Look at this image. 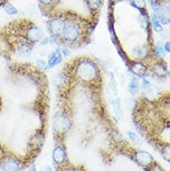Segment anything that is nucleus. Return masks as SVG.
<instances>
[{
	"label": "nucleus",
	"mask_w": 170,
	"mask_h": 171,
	"mask_svg": "<svg viewBox=\"0 0 170 171\" xmlns=\"http://www.w3.org/2000/svg\"><path fill=\"white\" fill-rule=\"evenodd\" d=\"M77 75L84 81H91L98 75V69L96 65L91 61L81 62L77 66Z\"/></svg>",
	"instance_id": "obj_1"
},
{
	"label": "nucleus",
	"mask_w": 170,
	"mask_h": 171,
	"mask_svg": "<svg viewBox=\"0 0 170 171\" xmlns=\"http://www.w3.org/2000/svg\"><path fill=\"white\" fill-rule=\"evenodd\" d=\"M82 34L81 27L75 22H69L65 24V27L61 33V36L64 41L68 43H74L78 41Z\"/></svg>",
	"instance_id": "obj_2"
},
{
	"label": "nucleus",
	"mask_w": 170,
	"mask_h": 171,
	"mask_svg": "<svg viewBox=\"0 0 170 171\" xmlns=\"http://www.w3.org/2000/svg\"><path fill=\"white\" fill-rule=\"evenodd\" d=\"M65 21L62 18H54L51 19L49 23V31L53 36H61V33L65 27Z\"/></svg>",
	"instance_id": "obj_3"
},
{
	"label": "nucleus",
	"mask_w": 170,
	"mask_h": 171,
	"mask_svg": "<svg viewBox=\"0 0 170 171\" xmlns=\"http://www.w3.org/2000/svg\"><path fill=\"white\" fill-rule=\"evenodd\" d=\"M25 37L29 42L36 43L43 37V31L35 25H31L26 29Z\"/></svg>",
	"instance_id": "obj_4"
},
{
	"label": "nucleus",
	"mask_w": 170,
	"mask_h": 171,
	"mask_svg": "<svg viewBox=\"0 0 170 171\" xmlns=\"http://www.w3.org/2000/svg\"><path fill=\"white\" fill-rule=\"evenodd\" d=\"M135 158L137 160V162L143 166V167H148L150 166L152 162H153V157L152 155L145 151H139L136 152L135 154Z\"/></svg>",
	"instance_id": "obj_5"
},
{
	"label": "nucleus",
	"mask_w": 170,
	"mask_h": 171,
	"mask_svg": "<svg viewBox=\"0 0 170 171\" xmlns=\"http://www.w3.org/2000/svg\"><path fill=\"white\" fill-rule=\"evenodd\" d=\"M2 170L20 171L19 161L14 158H7L5 160H2Z\"/></svg>",
	"instance_id": "obj_6"
},
{
	"label": "nucleus",
	"mask_w": 170,
	"mask_h": 171,
	"mask_svg": "<svg viewBox=\"0 0 170 171\" xmlns=\"http://www.w3.org/2000/svg\"><path fill=\"white\" fill-rule=\"evenodd\" d=\"M52 157H53V160H54L55 163L62 164L66 159V152H65L64 148L61 146V145H58L53 151Z\"/></svg>",
	"instance_id": "obj_7"
},
{
	"label": "nucleus",
	"mask_w": 170,
	"mask_h": 171,
	"mask_svg": "<svg viewBox=\"0 0 170 171\" xmlns=\"http://www.w3.org/2000/svg\"><path fill=\"white\" fill-rule=\"evenodd\" d=\"M61 49H56L55 51H53L49 57V61H48V65L49 68H53L57 65H59L61 62Z\"/></svg>",
	"instance_id": "obj_8"
},
{
	"label": "nucleus",
	"mask_w": 170,
	"mask_h": 171,
	"mask_svg": "<svg viewBox=\"0 0 170 171\" xmlns=\"http://www.w3.org/2000/svg\"><path fill=\"white\" fill-rule=\"evenodd\" d=\"M130 69H131L132 73L138 75L139 77L144 76L147 73V67L145 66V64H143L142 62H140V61L133 62L130 65Z\"/></svg>",
	"instance_id": "obj_9"
},
{
	"label": "nucleus",
	"mask_w": 170,
	"mask_h": 171,
	"mask_svg": "<svg viewBox=\"0 0 170 171\" xmlns=\"http://www.w3.org/2000/svg\"><path fill=\"white\" fill-rule=\"evenodd\" d=\"M152 71L159 77H166L168 74L167 66L162 62H156L152 66Z\"/></svg>",
	"instance_id": "obj_10"
},
{
	"label": "nucleus",
	"mask_w": 170,
	"mask_h": 171,
	"mask_svg": "<svg viewBox=\"0 0 170 171\" xmlns=\"http://www.w3.org/2000/svg\"><path fill=\"white\" fill-rule=\"evenodd\" d=\"M32 52V45L28 42H22L18 47V53L22 56H29Z\"/></svg>",
	"instance_id": "obj_11"
},
{
	"label": "nucleus",
	"mask_w": 170,
	"mask_h": 171,
	"mask_svg": "<svg viewBox=\"0 0 170 171\" xmlns=\"http://www.w3.org/2000/svg\"><path fill=\"white\" fill-rule=\"evenodd\" d=\"M140 88H141V86H140V82L138 80V78H132L128 84V90L129 92L132 94V95H136L137 93H139L140 91Z\"/></svg>",
	"instance_id": "obj_12"
},
{
	"label": "nucleus",
	"mask_w": 170,
	"mask_h": 171,
	"mask_svg": "<svg viewBox=\"0 0 170 171\" xmlns=\"http://www.w3.org/2000/svg\"><path fill=\"white\" fill-rule=\"evenodd\" d=\"M113 105H114V111L115 115L117 116L118 119H122L123 118V111H122V106L120 99H116L113 101Z\"/></svg>",
	"instance_id": "obj_13"
},
{
	"label": "nucleus",
	"mask_w": 170,
	"mask_h": 171,
	"mask_svg": "<svg viewBox=\"0 0 170 171\" xmlns=\"http://www.w3.org/2000/svg\"><path fill=\"white\" fill-rule=\"evenodd\" d=\"M132 55L137 58V59H142L146 55V48L145 47H138L132 49Z\"/></svg>",
	"instance_id": "obj_14"
},
{
	"label": "nucleus",
	"mask_w": 170,
	"mask_h": 171,
	"mask_svg": "<svg viewBox=\"0 0 170 171\" xmlns=\"http://www.w3.org/2000/svg\"><path fill=\"white\" fill-rule=\"evenodd\" d=\"M130 4L143 13V9L146 8L145 0H130Z\"/></svg>",
	"instance_id": "obj_15"
},
{
	"label": "nucleus",
	"mask_w": 170,
	"mask_h": 171,
	"mask_svg": "<svg viewBox=\"0 0 170 171\" xmlns=\"http://www.w3.org/2000/svg\"><path fill=\"white\" fill-rule=\"evenodd\" d=\"M86 3L90 10H96L101 6L102 1L101 0H86Z\"/></svg>",
	"instance_id": "obj_16"
},
{
	"label": "nucleus",
	"mask_w": 170,
	"mask_h": 171,
	"mask_svg": "<svg viewBox=\"0 0 170 171\" xmlns=\"http://www.w3.org/2000/svg\"><path fill=\"white\" fill-rule=\"evenodd\" d=\"M4 9L5 11L8 14V15H16L18 13L17 8L10 3H6L4 5Z\"/></svg>",
	"instance_id": "obj_17"
},
{
	"label": "nucleus",
	"mask_w": 170,
	"mask_h": 171,
	"mask_svg": "<svg viewBox=\"0 0 170 171\" xmlns=\"http://www.w3.org/2000/svg\"><path fill=\"white\" fill-rule=\"evenodd\" d=\"M151 22H152V27H153V29L156 31V32H162L163 31V26L162 24H160V22H159V20H158V18H157V16L155 15V14H153V16H152V20H151Z\"/></svg>",
	"instance_id": "obj_18"
},
{
	"label": "nucleus",
	"mask_w": 170,
	"mask_h": 171,
	"mask_svg": "<svg viewBox=\"0 0 170 171\" xmlns=\"http://www.w3.org/2000/svg\"><path fill=\"white\" fill-rule=\"evenodd\" d=\"M154 53L157 57H164L166 52H165V49L164 48L161 46V44H157L155 46V49H154Z\"/></svg>",
	"instance_id": "obj_19"
},
{
	"label": "nucleus",
	"mask_w": 170,
	"mask_h": 171,
	"mask_svg": "<svg viewBox=\"0 0 170 171\" xmlns=\"http://www.w3.org/2000/svg\"><path fill=\"white\" fill-rule=\"evenodd\" d=\"M127 135H128V137L130 138V140H131L133 142H135V143H137V144H139V145L141 144V140L140 138H138L137 135H136L134 132H132V131H127Z\"/></svg>",
	"instance_id": "obj_20"
},
{
	"label": "nucleus",
	"mask_w": 170,
	"mask_h": 171,
	"mask_svg": "<svg viewBox=\"0 0 170 171\" xmlns=\"http://www.w3.org/2000/svg\"><path fill=\"white\" fill-rule=\"evenodd\" d=\"M37 65H38L42 70H47V69L49 68L48 63H46V61H43V60H38V61H37Z\"/></svg>",
	"instance_id": "obj_21"
},
{
	"label": "nucleus",
	"mask_w": 170,
	"mask_h": 171,
	"mask_svg": "<svg viewBox=\"0 0 170 171\" xmlns=\"http://www.w3.org/2000/svg\"><path fill=\"white\" fill-rule=\"evenodd\" d=\"M142 88H144L146 90L151 88V83L146 78H143V81H142Z\"/></svg>",
	"instance_id": "obj_22"
},
{
	"label": "nucleus",
	"mask_w": 170,
	"mask_h": 171,
	"mask_svg": "<svg viewBox=\"0 0 170 171\" xmlns=\"http://www.w3.org/2000/svg\"><path fill=\"white\" fill-rule=\"evenodd\" d=\"M40 1V3L42 4V5H44V6H49L54 0H39Z\"/></svg>",
	"instance_id": "obj_23"
},
{
	"label": "nucleus",
	"mask_w": 170,
	"mask_h": 171,
	"mask_svg": "<svg viewBox=\"0 0 170 171\" xmlns=\"http://www.w3.org/2000/svg\"><path fill=\"white\" fill-rule=\"evenodd\" d=\"M169 41H167L166 44H165V48H164V49H165V52H167V53H169L170 49H169Z\"/></svg>",
	"instance_id": "obj_24"
},
{
	"label": "nucleus",
	"mask_w": 170,
	"mask_h": 171,
	"mask_svg": "<svg viewBox=\"0 0 170 171\" xmlns=\"http://www.w3.org/2000/svg\"><path fill=\"white\" fill-rule=\"evenodd\" d=\"M62 53H63V55H64V56H68V55H69V53H70V51H69L67 49H62Z\"/></svg>",
	"instance_id": "obj_25"
},
{
	"label": "nucleus",
	"mask_w": 170,
	"mask_h": 171,
	"mask_svg": "<svg viewBox=\"0 0 170 171\" xmlns=\"http://www.w3.org/2000/svg\"><path fill=\"white\" fill-rule=\"evenodd\" d=\"M28 171H36L35 166V165H34V166H32V167H31V168H30Z\"/></svg>",
	"instance_id": "obj_26"
},
{
	"label": "nucleus",
	"mask_w": 170,
	"mask_h": 171,
	"mask_svg": "<svg viewBox=\"0 0 170 171\" xmlns=\"http://www.w3.org/2000/svg\"><path fill=\"white\" fill-rule=\"evenodd\" d=\"M67 171H78L77 169H75V168H71V169H69V170Z\"/></svg>",
	"instance_id": "obj_27"
},
{
	"label": "nucleus",
	"mask_w": 170,
	"mask_h": 171,
	"mask_svg": "<svg viewBox=\"0 0 170 171\" xmlns=\"http://www.w3.org/2000/svg\"><path fill=\"white\" fill-rule=\"evenodd\" d=\"M112 1H114V3H116V2H119V1H122V0H112Z\"/></svg>",
	"instance_id": "obj_28"
},
{
	"label": "nucleus",
	"mask_w": 170,
	"mask_h": 171,
	"mask_svg": "<svg viewBox=\"0 0 170 171\" xmlns=\"http://www.w3.org/2000/svg\"><path fill=\"white\" fill-rule=\"evenodd\" d=\"M2 2H4V0H0V3H2Z\"/></svg>",
	"instance_id": "obj_29"
}]
</instances>
